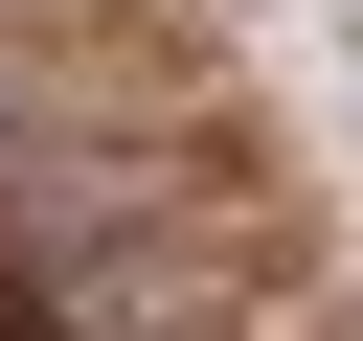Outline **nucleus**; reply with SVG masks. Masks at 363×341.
Listing matches in <instances>:
<instances>
[{"label": "nucleus", "mask_w": 363, "mask_h": 341, "mask_svg": "<svg viewBox=\"0 0 363 341\" xmlns=\"http://www.w3.org/2000/svg\"><path fill=\"white\" fill-rule=\"evenodd\" d=\"M340 45H363V0H340Z\"/></svg>", "instance_id": "1"}]
</instances>
